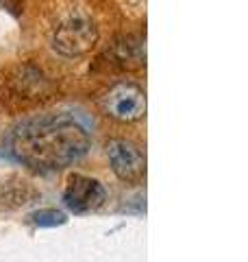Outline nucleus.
Wrapping results in <instances>:
<instances>
[{
	"instance_id": "nucleus-1",
	"label": "nucleus",
	"mask_w": 248,
	"mask_h": 262,
	"mask_svg": "<svg viewBox=\"0 0 248 262\" xmlns=\"http://www.w3.org/2000/svg\"><path fill=\"white\" fill-rule=\"evenodd\" d=\"M9 146L15 160L33 168L55 170L85 158L92 138L77 118L46 114L22 122L11 134Z\"/></svg>"
},
{
	"instance_id": "nucleus-2",
	"label": "nucleus",
	"mask_w": 248,
	"mask_h": 262,
	"mask_svg": "<svg viewBox=\"0 0 248 262\" xmlns=\"http://www.w3.org/2000/svg\"><path fill=\"white\" fill-rule=\"evenodd\" d=\"M98 39V27L92 20V15L72 9L57 22L53 29V48L63 57H79L92 51Z\"/></svg>"
},
{
	"instance_id": "nucleus-3",
	"label": "nucleus",
	"mask_w": 248,
	"mask_h": 262,
	"mask_svg": "<svg viewBox=\"0 0 248 262\" xmlns=\"http://www.w3.org/2000/svg\"><path fill=\"white\" fill-rule=\"evenodd\" d=\"M105 112L120 122H133L144 118L146 114V94L133 83H118L107 92L103 101Z\"/></svg>"
},
{
	"instance_id": "nucleus-4",
	"label": "nucleus",
	"mask_w": 248,
	"mask_h": 262,
	"mask_svg": "<svg viewBox=\"0 0 248 262\" xmlns=\"http://www.w3.org/2000/svg\"><path fill=\"white\" fill-rule=\"evenodd\" d=\"M103 201H105V188L98 179L79 175V173L68 179V186L63 190V203L74 214L92 212L96 208H101Z\"/></svg>"
},
{
	"instance_id": "nucleus-5",
	"label": "nucleus",
	"mask_w": 248,
	"mask_h": 262,
	"mask_svg": "<svg viewBox=\"0 0 248 262\" xmlns=\"http://www.w3.org/2000/svg\"><path fill=\"white\" fill-rule=\"evenodd\" d=\"M107 158L122 182H139L146 175V158L129 140H111L107 144Z\"/></svg>"
},
{
	"instance_id": "nucleus-6",
	"label": "nucleus",
	"mask_w": 248,
	"mask_h": 262,
	"mask_svg": "<svg viewBox=\"0 0 248 262\" xmlns=\"http://www.w3.org/2000/svg\"><path fill=\"white\" fill-rule=\"evenodd\" d=\"M118 57L122 63H129V61H135V66H142L144 61V48L139 42H133V39H124L122 44H118Z\"/></svg>"
},
{
	"instance_id": "nucleus-7",
	"label": "nucleus",
	"mask_w": 248,
	"mask_h": 262,
	"mask_svg": "<svg viewBox=\"0 0 248 262\" xmlns=\"http://www.w3.org/2000/svg\"><path fill=\"white\" fill-rule=\"evenodd\" d=\"M31 219H33V223L39 225V227H57V225H63L65 223V214H63V212L53 210V208L33 212Z\"/></svg>"
}]
</instances>
